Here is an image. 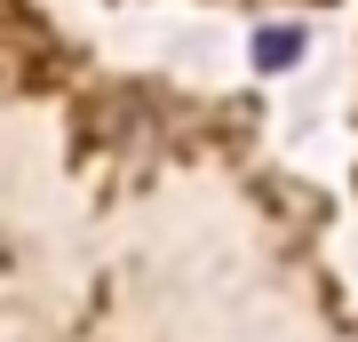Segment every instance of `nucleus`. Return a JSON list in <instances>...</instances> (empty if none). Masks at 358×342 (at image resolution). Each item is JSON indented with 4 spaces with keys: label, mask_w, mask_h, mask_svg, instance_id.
<instances>
[{
    "label": "nucleus",
    "mask_w": 358,
    "mask_h": 342,
    "mask_svg": "<svg viewBox=\"0 0 358 342\" xmlns=\"http://www.w3.org/2000/svg\"><path fill=\"white\" fill-rule=\"evenodd\" d=\"M303 48H310V32H303V24H263V32H255V64H263V72H287V64H303Z\"/></svg>",
    "instance_id": "obj_1"
}]
</instances>
